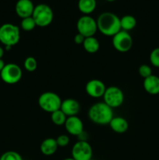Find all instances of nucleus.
<instances>
[{
  "label": "nucleus",
  "mask_w": 159,
  "mask_h": 160,
  "mask_svg": "<svg viewBox=\"0 0 159 160\" xmlns=\"http://www.w3.org/2000/svg\"><path fill=\"white\" fill-rule=\"evenodd\" d=\"M36 23L32 17L22 19L20 22V27L24 31H31L36 28Z\"/></svg>",
  "instance_id": "4be33fe9"
},
{
  "label": "nucleus",
  "mask_w": 159,
  "mask_h": 160,
  "mask_svg": "<svg viewBox=\"0 0 159 160\" xmlns=\"http://www.w3.org/2000/svg\"><path fill=\"white\" fill-rule=\"evenodd\" d=\"M71 154L75 160H90L93 156V149L87 142L78 141L72 148Z\"/></svg>",
  "instance_id": "9d476101"
},
{
  "label": "nucleus",
  "mask_w": 159,
  "mask_h": 160,
  "mask_svg": "<svg viewBox=\"0 0 159 160\" xmlns=\"http://www.w3.org/2000/svg\"><path fill=\"white\" fill-rule=\"evenodd\" d=\"M62 100L58 94L52 92H45L38 98V106L42 110L47 112H55L60 109Z\"/></svg>",
  "instance_id": "39448f33"
},
{
  "label": "nucleus",
  "mask_w": 159,
  "mask_h": 160,
  "mask_svg": "<svg viewBox=\"0 0 159 160\" xmlns=\"http://www.w3.org/2000/svg\"><path fill=\"white\" fill-rule=\"evenodd\" d=\"M107 2H115V0H106Z\"/></svg>",
  "instance_id": "2f4dec72"
},
{
  "label": "nucleus",
  "mask_w": 159,
  "mask_h": 160,
  "mask_svg": "<svg viewBox=\"0 0 159 160\" xmlns=\"http://www.w3.org/2000/svg\"><path fill=\"white\" fill-rule=\"evenodd\" d=\"M108 125L111 129L117 134H123L126 132L129 128L127 120L122 117H114Z\"/></svg>",
  "instance_id": "dca6fc26"
},
{
  "label": "nucleus",
  "mask_w": 159,
  "mask_h": 160,
  "mask_svg": "<svg viewBox=\"0 0 159 160\" xmlns=\"http://www.w3.org/2000/svg\"><path fill=\"white\" fill-rule=\"evenodd\" d=\"M63 160H75L74 159H73V158H66V159H64Z\"/></svg>",
  "instance_id": "7c9ffc66"
},
{
  "label": "nucleus",
  "mask_w": 159,
  "mask_h": 160,
  "mask_svg": "<svg viewBox=\"0 0 159 160\" xmlns=\"http://www.w3.org/2000/svg\"><path fill=\"white\" fill-rule=\"evenodd\" d=\"M149 59L153 67L159 68V47L154 48L151 52Z\"/></svg>",
  "instance_id": "393cba45"
},
{
  "label": "nucleus",
  "mask_w": 159,
  "mask_h": 160,
  "mask_svg": "<svg viewBox=\"0 0 159 160\" xmlns=\"http://www.w3.org/2000/svg\"><path fill=\"white\" fill-rule=\"evenodd\" d=\"M104 102L112 109L118 108L123 105L124 102V93L123 91L116 86H110L107 88L104 92Z\"/></svg>",
  "instance_id": "6e6552de"
},
{
  "label": "nucleus",
  "mask_w": 159,
  "mask_h": 160,
  "mask_svg": "<svg viewBox=\"0 0 159 160\" xmlns=\"http://www.w3.org/2000/svg\"><path fill=\"white\" fill-rule=\"evenodd\" d=\"M82 45L84 50L88 53L97 52L100 48L99 41L94 36L93 37L86 38Z\"/></svg>",
  "instance_id": "6ab92c4d"
},
{
  "label": "nucleus",
  "mask_w": 159,
  "mask_h": 160,
  "mask_svg": "<svg viewBox=\"0 0 159 160\" xmlns=\"http://www.w3.org/2000/svg\"><path fill=\"white\" fill-rule=\"evenodd\" d=\"M85 38H86L84 37V35H82V34L77 33V34H76L74 37V42L76 45H83L84 40H85Z\"/></svg>",
  "instance_id": "cd10ccee"
},
{
  "label": "nucleus",
  "mask_w": 159,
  "mask_h": 160,
  "mask_svg": "<svg viewBox=\"0 0 159 160\" xmlns=\"http://www.w3.org/2000/svg\"><path fill=\"white\" fill-rule=\"evenodd\" d=\"M23 67H24L25 70L28 72L35 71L37 68V59L33 56H28L25 59Z\"/></svg>",
  "instance_id": "5701e85b"
},
{
  "label": "nucleus",
  "mask_w": 159,
  "mask_h": 160,
  "mask_svg": "<svg viewBox=\"0 0 159 160\" xmlns=\"http://www.w3.org/2000/svg\"><path fill=\"white\" fill-rule=\"evenodd\" d=\"M67 117L61 109L55 111L51 113V122L56 126H62L66 121Z\"/></svg>",
  "instance_id": "412c9836"
},
{
  "label": "nucleus",
  "mask_w": 159,
  "mask_h": 160,
  "mask_svg": "<svg viewBox=\"0 0 159 160\" xmlns=\"http://www.w3.org/2000/svg\"><path fill=\"white\" fill-rule=\"evenodd\" d=\"M3 56H4V48L0 46V59H2Z\"/></svg>",
  "instance_id": "c756f323"
},
{
  "label": "nucleus",
  "mask_w": 159,
  "mask_h": 160,
  "mask_svg": "<svg viewBox=\"0 0 159 160\" xmlns=\"http://www.w3.org/2000/svg\"><path fill=\"white\" fill-rule=\"evenodd\" d=\"M23 72L20 66L16 63L6 64L3 70L0 72V77L3 82L8 84H15L21 80Z\"/></svg>",
  "instance_id": "0eeeda50"
},
{
  "label": "nucleus",
  "mask_w": 159,
  "mask_h": 160,
  "mask_svg": "<svg viewBox=\"0 0 159 160\" xmlns=\"http://www.w3.org/2000/svg\"><path fill=\"white\" fill-rule=\"evenodd\" d=\"M32 17L37 27L45 28L49 26L53 21L54 12L48 5L41 3L34 7Z\"/></svg>",
  "instance_id": "20e7f679"
},
{
  "label": "nucleus",
  "mask_w": 159,
  "mask_h": 160,
  "mask_svg": "<svg viewBox=\"0 0 159 160\" xmlns=\"http://www.w3.org/2000/svg\"><path fill=\"white\" fill-rule=\"evenodd\" d=\"M143 88L148 94L156 95L159 94V77L156 75H151L145 78L143 83Z\"/></svg>",
  "instance_id": "2eb2a0df"
},
{
  "label": "nucleus",
  "mask_w": 159,
  "mask_h": 160,
  "mask_svg": "<svg viewBox=\"0 0 159 160\" xmlns=\"http://www.w3.org/2000/svg\"><path fill=\"white\" fill-rule=\"evenodd\" d=\"M106 86L102 81L98 79L90 80L85 85V91L92 98L103 97L106 90Z\"/></svg>",
  "instance_id": "9b49d317"
},
{
  "label": "nucleus",
  "mask_w": 159,
  "mask_h": 160,
  "mask_svg": "<svg viewBox=\"0 0 159 160\" xmlns=\"http://www.w3.org/2000/svg\"><path fill=\"white\" fill-rule=\"evenodd\" d=\"M20 31L13 23H6L0 26V42L6 46L12 47L19 43Z\"/></svg>",
  "instance_id": "7ed1b4c3"
},
{
  "label": "nucleus",
  "mask_w": 159,
  "mask_h": 160,
  "mask_svg": "<svg viewBox=\"0 0 159 160\" xmlns=\"http://www.w3.org/2000/svg\"><path fill=\"white\" fill-rule=\"evenodd\" d=\"M88 117L93 123L98 125L109 124L113 118V111L104 102L92 105L88 110Z\"/></svg>",
  "instance_id": "f03ea898"
},
{
  "label": "nucleus",
  "mask_w": 159,
  "mask_h": 160,
  "mask_svg": "<svg viewBox=\"0 0 159 160\" xmlns=\"http://www.w3.org/2000/svg\"><path fill=\"white\" fill-rule=\"evenodd\" d=\"M60 109L67 117L76 116L80 110V104L75 98H66L61 104Z\"/></svg>",
  "instance_id": "4468645a"
},
{
  "label": "nucleus",
  "mask_w": 159,
  "mask_h": 160,
  "mask_svg": "<svg viewBox=\"0 0 159 160\" xmlns=\"http://www.w3.org/2000/svg\"><path fill=\"white\" fill-rule=\"evenodd\" d=\"M90 160H94V159H90Z\"/></svg>",
  "instance_id": "473e14b6"
},
{
  "label": "nucleus",
  "mask_w": 159,
  "mask_h": 160,
  "mask_svg": "<svg viewBox=\"0 0 159 160\" xmlns=\"http://www.w3.org/2000/svg\"><path fill=\"white\" fill-rule=\"evenodd\" d=\"M56 142L58 144L59 147H65L70 144V138L66 134H61L58 136L57 138H55Z\"/></svg>",
  "instance_id": "bb28decb"
},
{
  "label": "nucleus",
  "mask_w": 159,
  "mask_h": 160,
  "mask_svg": "<svg viewBox=\"0 0 159 160\" xmlns=\"http://www.w3.org/2000/svg\"><path fill=\"white\" fill-rule=\"evenodd\" d=\"M112 45L119 52H127L132 46V38L128 31L121 30L112 37Z\"/></svg>",
  "instance_id": "1a4fd4ad"
},
{
  "label": "nucleus",
  "mask_w": 159,
  "mask_h": 160,
  "mask_svg": "<svg viewBox=\"0 0 159 160\" xmlns=\"http://www.w3.org/2000/svg\"><path fill=\"white\" fill-rule=\"evenodd\" d=\"M120 26L123 31H131L137 26V19L132 15L123 16L120 18Z\"/></svg>",
  "instance_id": "aec40b11"
},
{
  "label": "nucleus",
  "mask_w": 159,
  "mask_h": 160,
  "mask_svg": "<svg viewBox=\"0 0 159 160\" xmlns=\"http://www.w3.org/2000/svg\"><path fill=\"white\" fill-rule=\"evenodd\" d=\"M76 29L79 34L85 38L93 37L98 31L97 20L90 15L82 16L76 22Z\"/></svg>",
  "instance_id": "423d86ee"
},
{
  "label": "nucleus",
  "mask_w": 159,
  "mask_h": 160,
  "mask_svg": "<svg viewBox=\"0 0 159 160\" xmlns=\"http://www.w3.org/2000/svg\"><path fill=\"white\" fill-rule=\"evenodd\" d=\"M0 160H23V158L17 152L8 151L2 155Z\"/></svg>",
  "instance_id": "b1692460"
},
{
  "label": "nucleus",
  "mask_w": 159,
  "mask_h": 160,
  "mask_svg": "<svg viewBox=\"0 0 159 160\" xmlns=\"http://www.w3.org/2000/svg\"><path fill=\"white\" fill-rule=\"evenodd\" d=\"M138 73L140 77H142L143 79H145V78L152 75V69H151L150 66L147 65V64H142L139 67Z\"/></svg>",
  "instance_id": "a878e982"
},
{
  "label": "nucleus",
  "mask_w": 159,
  "mask_h": 160,
  "mask_svg": "<svg viewBox=\"0 0 159 160\" xmlns=\"http://www.w3.org/2000/svg\"><path fill=\"white\" fill-rule=\"evenodd\" d=\"M5 66H6V63H5L4 60H3L2 59H0V72L3 70Z\"/></svg>",
  "instance_id": "c85d7f7f"
},
{
  "label": "nucleus",
  "mask_w": 159,
  "mask_h": 160,
  "mask_svg": "<svg viewBox=\"0 0 159 160\" xmlns=\"http://www.w3.org/2000/svg\"><path fill=\"white\" fill-rule=\"evenodd\" d=\"M58 148L59 146H58L56 140L53 138H48L45 139L40 145V150L41 153L47 156L54 155L57 151Z\"/></svg>",
  "instance_id": "f3484780"
},
{
  "label": "nucleus",
  "mask_w": 159,
  "mask_h": 160,
  "mask_svg": "<svg viewBox=\"0 0 159 160\" xmlns=\"http://www.w3.org/2000/svg\"><path fill=\"white\" fill-rule=\"evenodd\" d=\"M64 126L67 132L71 135L78 136L84 131L83 121L77 116L67 117Z\"/></svg>",
  "instance_id": "f8f14e48"
},
{
  "label": "nucleus",
  "mask_w": 159,
  "mask_h": 160,
  "mask_svg": "<svg viewBox=\"0 0 159 160\" xmlns=\"http://www.w3.org/2000/svg\"><path fill=\"white\" fill-rule=\"evenodd\" d=\"M98 31L105 36L113 37L121 31L120 18L111 12H104L97 19Z\"/></svg>",
  "instance_id": "f257e3e1"
},
{
  "label": "nucleus",
  "mask_w": 159,
  "mask_h": 160,
  "mask_svg": "<svg viewBox=\"0 0 159 160\" xmlns=\"http://www.w3.org/2000/svg\"><path fill=\"white\" fill-rule=\"evenodd\" d=\"M97 6L96 0H79L78 9L84 15H89L95 10Z\"/></svg>",
  "instance_id": "a211bd4d"
},
{
  "label": "nucleus",
  "mask_w": 159,
  "mask_h": 160,
  "mask_svg": "<svg viewBox=\"0 0 159 160\" xmlns=\"http://www.w3.org/2000/svg\"><path fill=\"white\" fill-rule=\"evenodd\" d=\"M34 7L31 0H18L15 5L16 13L22 19L32 17Z\"/></svg>",
  "instance_id": "ddd939ff"
}]
</instances>
